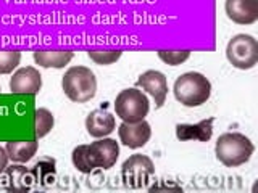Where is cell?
<instances>
[{
    "mask_svg": "<svg viewBox=\"0 0 258 193\" xmlns=\"http://www.w3.org/2000/svg\"><path fill=\"white\" fill-rule=\"evenodd\" d=\"M255 151L252 140L239 132H226L218 137L215 145L216 159L226 167H239L250 161Z\"/></svg>",
    "mask_w": 258,
    "mask_h": 193,
    "instance_id": "obj_1",
    "label": "cell"
},
{
    "mask_svg": "<svg viewBox=\"0 0 258 193\" xmlns=\"http://www.w3.org/2000/svg\"><path fill=\"white\" fill-rule=\"evenodd\" d=\"M173 93L184 107H202L212 96V82L202 72L189 71L174 80Z\"/></svg>",
    "mask_w": 258,
    "mask_h": 193,
    "instance_id": "obj_2",
    "label": "cell"
},
{
    "mask_svg": "<svg viewBox=\"0 0 258 193\" xmlns=\"http://www.w3.org/2000/svg\"><path fill=\"white\" fill-rule=\"evenodd\" d=\"M64 95L75 103H86L97 93V77L86 66H71L61 77Z\"/></svg>",
    "mask_w": 258,
    "mask_h": 193,
    "instance_id": "obj_3",
    "label": "cell"
},
{
    "mask_svg": "<svg viewBox=\"0 0 258 193\" xmlns=\"http://www.w3.org/2000/svg\"><path fill=\"white\" fill-rule=\"evenodd\" d=\"M150 103L139 87L124 88L116 95L115 113L123 123H139L149 115Z\"/></svg>",
    "mask_w": 258,
    "mask_h": 193,
    "instance_id": "obj_4",
    "label": "cell"
},
{
    "mask_svg": "<svg viewBox=\"0 0 258 193\" xmlns=\"http://www.w3.org/2000/svg\"><path fill=\"white\" fill-rule=\"evenodd\" d=\"M226 58L236 69H252L258 63V42L250 34L234 36L226 47Z\"/></svg>",
    "mask_w": 258,
    "mask_h": 193,
    "instance_id": "obj_5",
    "label": "cell"
},
{
    "mask_svg": "<svg viewBox=\"0 0 258 193\" xmlns=\"http://www.w3.org/2000/svg\"><path fill=\"white\" fill-rule=\"evenodd\" d=\"M155 174V164L145 155L129 156L121 166V177L123 183L129 188H144L147 187L152 175Z\"/></svg>",
    "mask_w": 258,
    "mask_h": 193,
    "instance_id": "obj_6",
    "label": "cell"
},
{
    "mask_svg": "<svg viewBox=\"0 0 258 193\" xmlns=\"http://www.w3.org/2000/svg\"><path fill=\"white\" fill-rule=\"evenodd\" d=\"M87 155L94 169H111L118 161L119 145L116 140L102 137V139H97L91 145H87Z\"/></svg>",
    "mask_w": 258,
    "mask_h": 193,
    "instance_id": "obj_7",
    "label": "cell"
},
{
    "mask_svg": "<svg viewBox=\"0 0 258 193\" xmlns=\"http://www.w3.org/2000/svg\"><path fill=\"white\" fill-rule=\"evenodd\" d=\"M42 88V76L34 66L20 68L10 79V92L16 95H37Z\"/></svg>",
    "mask_w": 258,
    "mask_h": 193,
    "instance_id": "obj_8",
    "label": "cell"
},
{
    "mask_svg": "<svg viewBox=\"0 0 258 193\" xmlns=\"http://www.w3.org/2000/svg\"><path fill=\"white\" fill-rule=\"evenodd\" d=\"M136 87H139L149 95H152L153 100H155L157 108H161L165 105L166 95H168V79L161 71L149 69L142 72L139 79H137Z\"/></svg>",
    "mask_w": 258,
    "mask_h": 193,
    "instance_id": "obj_9",
    "label": "cell"
},
{
    "mask_svg": "<svg viewBox=\"0 0 258 193\" xmlns=\"http://www.w3.org/2000/svg\"><path fill=\"white\" fill-rule=\"evenodd\" d=\"M152 135V127L145 119L139 123H121L118 127L119 142L127 148H142L147 145Z\"/></svg>",
    "mask_w": 258,
    "mask_h": 193,
    "instance_id": "obj_10",
    "label": "cell"
},
{
    "mask_svg": "<svg viewBox=\"0 0 258 193\" xmlns=\"http://www.w3.org/2000/svg\"><path fill=\"white\" fill-rule=\"evenodd\" d=\"M224 10L232 23L248 26L258 20V0H226Z\"/></svg>",
    "mask_w": 258,
    "mask_h": 193,
    "instance_id": "obj_11",
    "label": "cell"
},
{
    "mask_svg": "<svg viewBox=\"0 0 258 193\" xmlns=\"http://www.w3.org/2000/svg\"><path fill=\"white\" fill-rule=\"evenodd\" d=\"M86 129L87 134L94 139H102V137L110 135L116 129L115 116L105 108H97L91 111L86 118Z\"/></svg>",
    "mask_w": 258,
    "mask_h": 193,
    "instance_id": "obj_12",
    "label": "cell"
},
{
    "mask_svg": "<svg viewBox=\"0 0 258 193\" xmlns=\"http://www.w3.org/2000/svg\"><path fill=\"white\" fill-rule=\"evenodd\" d=\"M213 123L215 118L204 119L197 124H177L176 137L181 142H187V140L208 142L213 137Z\"/></svg>",
    "mask_w": 258,
    "mask_h": 193,
    "instance_id": "obj_13",
    "label": "cell"
},
{
    "mask_svg": "<svg viewBox=\"0 0 258 193\" xmlns=\"http://www.w3.org/2000/svg\"><path fill=\"white\" fill-rule=\"evenodd\" d=\"M2 175V187L8 191H15V190H29L31 188V180L32 174L28 171L24 166L20 164H13L10 167H5V171L0 174Z\"/></svg>",
    "mask_w": 258,
    "mask_h": 193,
    "instance_id": "obj_14",
    "label": "cell"
},
{
    "mask_svg": "<svg viewBox=\"0 0 258 193\" xmlns=\"http://www.w3.org/2000/svg\"><path fill=\"white\" fill-rule=\"evenodd\" d=\"M73 53L71 50H36L32 53V58H34L36 64L42 68H55V69H61L73 60Z\"/></svg>",
    "mask_w": 258,
    "mask_h": 193,
    "instance_id": "obj_15",
    "label": "cell"
},
{
    "mask_svg": "<svg viewBox=\"0 0 258 193\" xmlns=\"http://www.w3.org/2000/svg\"><path fill=\"white\" fill-rule=\"evenodd\" d=\"M5 150L8 153L13 163H28L39 150V142L37 140H16V142H8L5 145Z\"/></svg>",
    "mask_w": 258,
    "mask_h": 193,
    "instance_id": "obj_16",
    "label": "cell"
},
{
    "mask_svg": "<svg viewBox=\"0 0 258 193\" xmlns=\"http://www.w3.org/2000/svg\"><path fill=\"white\" fill-rule=\"evenodd\" d=\"M31 174H32V179L36 182L40 183H53L55 179V174H56V169H55V159L52 158H44L40 159L39 163L34 164V167L31 169Z\"/></svg>",
    "mask_w": 258,
    "mask_h": 193,
    "instance_id": "obj_17",
    "label": "cell"
},
{
    "mask_svg": "<svg viewBox=\"0 0 258 193\" xmlns=\"http://www.w3.org/2000/svg\"><path fill=\"white\" fill-rule=\"evenodd\" d=\"M36 118V139H42L55 126V118L47 108H37L34 111Z\"/></svg>",
    "mask_w": 258,
    "mask_h": 193,
    "instance_id": "obj_18",
    "label": "cell"
},
{
    "mask_svg": "<svg viewBox=\"0 0 258 193\" xmlns=\"http://www.w3.org/2000/svg\"><path fill=\"white\" fill-rule=\"evenodd\" d=\"M21 61V52L15 48H0V74H10Z\"/></svg>",
    "mask_w": 258,
    "mask_h": 193,
    "instance_id": "obj_19",
    "label": "cell"
},
{
    "mask_svg": "<svg viewBox=\"0 0 258 193\" xmlns=\"http://www.w3.org/2000/svg\"><path fill=\"white\" fill-rule=\"evenodd\" d=\"M71 161L81 174H91L94 171V166L91 164V159L87 155V145H78L71 153Z\"/></svg>",
    "mask_w": 258,
    "mask_h": 193,
    "instance_id": "obj_20",
    "label": "cell"
},
{
    "mask_svg": "<svg viewBox=\"0 0 258 193\" xmlns=\"http://www.w3.org/2000/svg\"><path fill=\"white\" fill-rule=\"evenodd\" d=\"M87 55L94 63L102 64V66H107V64L116 63L121 58L123 52L121 50H89Z\"/></svg>",
    "mask_w": 258,
    "mask_h": 193,
    "instance_id": "obj_21",
    "label": "cell"
},
{
    "mask_svg": "<svg viewBox=\"0 0 258 193\" xmlns=\"http://www.w3.org/2000/svg\"><path fill=\"white\" fill-rule=\"evenodd\" d=\"M157 55L161 61L169 64V66H177L189 58L190 50H158Z\"/></svg>",
    "mask_w": 258,
    "mask_h": 193,
    "instance_id": "obj_22",
    "label": "cell"
},
{
    "mask_svg": "<svg viewBox=\"0 0 258 193\" xmlns=\"http://www.w3.org/2000/svg\"><path fill=\"white\" fill-rule=\"evenodd\" d=\"M8 161H10V158H8L5 147H0V174L5 171V167L8 166Z\"/></svg>",
    "mask_w": 258,
    "mask_h": 193,
    "instance_id": "obj_23",
    "label": "cell"
}]
</instances>
